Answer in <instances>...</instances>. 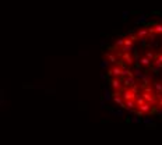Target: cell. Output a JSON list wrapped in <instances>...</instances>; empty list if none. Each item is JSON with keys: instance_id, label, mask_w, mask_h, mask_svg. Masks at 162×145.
I'll return each instance as SVG.
<instances>
[{"instance_id": "cell-1", "label": "cell", "mask_w": 162, "mask_h": 145, "mask_svg": "<svg viewBox=\"0 0 162 145\" xmlns=\"http://www.w3.org/2000/svg\"><path fill=\"white\" fill-rule=\"evenodd\" d=\"M152 25L120 36L105 53L108 94L115 105L135 117L162 116V48Z\"/></svg>"}]
</instances>
